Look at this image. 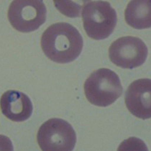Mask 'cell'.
<instances>
[{"label":"cell","instance_id":"6da1fadb","mask_svg":"<svg viewBox=\"0 0 151 151\" xmlns=\"http://www.w3.org/2000/svg\"><path fill=\"white\" fill-rule=\"evenodd\" d=\"M83 41L78 30L67 22L55 23L45 29L41 37V47L49 59L68 63L79 56Z\"/></svg>","mask_w":151,"mask_h":151},{"label":"cell","instance_id":"7a4b0ae2","mask_svg":"<svg viewBox=\"0 0 151 151\" xmlns=\"http://www.w3.org/2000/svg\"><path fill=\"white\" fill-rule=\"evenodd\" d=\"M83 89L88 101L101 107L113 104L123 91L118 75L109 68L93 71L85 81Z\"/></svg>","mask_w":151,"mask_h":151},{"label":"cell","instance_id":"3957f363","mask_svg":"<svg viewBox=\"0 0 151 151\" xmlns=\"http://www.w3.org/2000/svg\"><path fill=\"white\" fill-rule=\"evenodd\" d=\"M82 18L87 35L98 40L109 37L117 23L116 11L107 1L85 3L82 9Z\"/></svg>","mask_w":151,"mask_h":151},{"label":"cell","instance_id":"277c9868","mask_svg":"<svg viewBox=\"0 0 151 151\" xmlns=\"http://www.w3.org/2000/svg\"><path fill=\"white\" fill-rule=\"evenodd\" d=\"M37 140L42 151H73L76 134L67 121L52 118L39 128Z\"/></svg>","mask_w":151,"mask_h":151},{"label":"cell","instance_id":"5b68a950","mask_svg":"<svg viewBox=\"0 0 151 151\" xmlns=\"http://www.w3.org/2000/svg\"><path fill=\"white\" fill-rule=\"evenodd\" d=\"M46 7L40 0L13 1L8 9V19L14 29L22 32L37 29L46 20Z\"/></svg>","mask_w":151,"mask_h":151},{"label":"cell","instance_id":"8992f818","mask_svg":"<svg viewBox=\"0 0 151 151\" xmlns=\"http://www.w3.org/2000/svg\"><path fill=\"white\" fill-rule=\"evenodd\" d=\"M148 49L140 38L127 36L118 38L110 45L109 58L113 63L123 68H132L145 63Z\"/></svg>","mask_w":151,"mask_h":151},{"label":"cell","instance_id":"52a82bcc","mask_svg":"<svg viewBox=\"0 0 151 151\" xmlns=\"http://www.w3.org/2000/svg\"><path fill=\"white\" fill-rule=\"evenodd\" d=\"M124 100L132 115L142 119L151 118V79L134 81L126 91Z\"/></svg>","mask_w":151,"mask_h":151},{"label":"cell","instance_id":"ba28073f","mask_svg":"<svg viewBox=\"0 0 151 151\" xmlns=\"http://www.w3.org/2000/svg\"><path fill=\"white\" fill-rule=\"evenodd\" d=\"M2 114L13 122H24L32 115L33 106L25 93L15 90L4 92L0 99Z\"/></svg>","mask_w":151,"mask_h":151},{"label":"cell","instance_id":"9c48e42d","mask_svg":"<svg viewBox=\"0 0 151 151\" xmlns=\"http://www.w3.org/2000/svg\"><path fill=\"white\" fill-rule=\"evenodd\" d=\"M126 22L137 29L151 27V0L129 1L124 11Z\"/></svg>","mask_w":151,"mask_h":151},{"label":"cell","instance_id":"30bf717a","mask_svg":"<svg viewBox=\"0 0 151 151\" xmlns=\"http://www.w3.org/2000/svg\"><path fill=\"white\" fill-rule=\"evenodd\" d=\"M117 151H148L143 140L136 137H130L121 142Z\"/></svg>","mask_w":151,"mask_h":151},{"label":"cell","instance_id":"8fae6325","mask_svg":"<svg viewBox=\"0 0 151 151\" xmlns=\"http://www.w3.org/2000/svg\"><path fill=\"white\" fill-rule=\"evenodd\" d=\"M0 151H14L11 139L3 134H0Z\"/></svg>","mask_w":151,"mask_h":151}]
</instances>
